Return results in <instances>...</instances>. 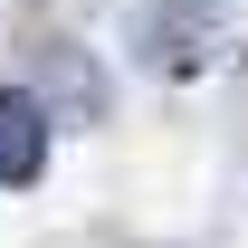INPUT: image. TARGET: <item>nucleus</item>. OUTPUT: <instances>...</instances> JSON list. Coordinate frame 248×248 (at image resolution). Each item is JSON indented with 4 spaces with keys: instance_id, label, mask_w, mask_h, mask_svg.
<instances>
[{
    "instance_id": "nucleus-1",
    "label": "nucleus",
    "mask_w": 248,
    "mask_h": 248,
    "mask_svg": "<svg viewBox=\"0 0 248 248\" xmlns=\"http://www.w3.org/2000/svg\"><path fill=\"white\" fill-rule=\"evenodd\" d=\"M38 162H48V115H38L29 86H0V191L38 182Z\"/></svg>"
}]
</instances>
